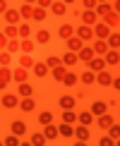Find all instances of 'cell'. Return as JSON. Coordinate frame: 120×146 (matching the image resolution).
<instances>
[{
    "label": "cell",
    "mask_w": 120,
    "mask_h": 146,
    "mask_svg": "<svg viewBox=\"0 0 120 146\" xmlns=\"http://www.w3.org/2000/svg\"><path fill=\"white\" fill-rule=\"evenodd\" d=\"M111 36V27L106 22H96L94 24V38H108Z\"/></svg>",
    "instance_id": "cell-1"
},
{
    "label": "cell",
    "mask_w": 120,
    "mask_h": 146,
    "mask_svg": "<svg viewBox=\"0 0 120 146\" xmlns=\"http://www.w3.org/2000/svg\"><path fill=\"white\" fill-rule=\"evenodd\" d=\"M75 137H77V144H87L89 137H91V132H89L87 125H77L75 127Z\"/></svg>",
    "instance_id": "cell-2"
},
{
    "label": "cell",
    "mask_w": 120,
    "mask_h": 146,
    "mask_svg": "<svg viewBox=\"0 0 120 146\" xmlns=\"http://www.w3.org/2000/svg\"><path fill=\"white\" fill-rule=\"evenodd\" d=\"M77 17H79V19H82V24H87V27H94V24L99 22V15H96L94 10H84L82 15H77Z\"/></svg>",
    "instance_id": "cell-3"
},
{
    "label": "cell",
    "mask_w": 120,
    "mask_h": 146,
    "mask_svg": "<svg viewBox=\"0 0 120 146\" xmlns=\"http://www.w3.org/2000/svg\"><path fill=\"white\" fill-rule=\"evenodd\" d=\"M87 67L91 70V72H101V70H106V58H103V55H99V58L94 55V58L87 62Z\"/></svg>",
    "instance_id": "cell-4"
},
{
    "label": "cell",
    "mask_w": 120,
    "mask_h": 146,
    "mask_svg": "<svg viewBox=\"0 0 120 146\" xmlns=\"http://www.w3.org/2000/svg\"><path fill=\"white\" fill-rule=\"evenodd\" d=\"M0 103H3V108L12 110V108H17V106H19V96H17V94H5Z\"/></svg>",
    "instance_id": "cell-5"
},
{
    "label": "cell",
    "mask_w": 120,
    "mask_h": 146,
    "mask_svg": "<svg viewBox=\"0 0 120 146\" xmlns=\"http://www.w3.org/2000/svg\"><path fill=\"white\" fill-rule=\"evenodd\" d=\"M65 43H67V50H72V53H79V48L84 46V41L79 38V36H70V38H65Z\"/></svg>",
    "instance_id": "cell-6"
},
{
    "label": "cell",
    "mask_w": 120,
    "mask_h": 146,
    "mask_svg": "<svg viewBox=\"0 0 120 146\" xmlns=\"http://www.w3.org/2000/svg\"><path fill=\"white\" fill-rule=\"evenodd\" d=\"M75 34L79 36L82 41H89V38H94V27H87V24H82V27H77V29H75Z\"/></svg>",
    "instance_id": "cell-7"
},
{
    "label": "cell",
    "mask_w": 120,
    "mask_h": 146,
    "mask_svg": "<svg viewBox=\"0 0 120 146\" xmlns=\"http://www.w3.org/2000/svg\"><path fill=\"white\" fill-rule=\"evenodd\" d=\"M58 106L63 108V110H72V108L77 106V98H75V96H60V98H58Z\"/></svg>",
    "instance_id": "cell-8"
},
{
    "label": "cell",
    "mask_w": 120,
    "mask_h": 146,
    "mask_svg": "<svg viewBox=\"0 0 120 146\" xmlns=\"http://www.w3.org/2000/svg\"><path fill=\"white\" fill-rule=\"evenodd\" d=\"M96 82H99L101 86H111L113 84V74L106 72V70H101V72H96Z\"/></svg>",
    "instance_id": "cell-9"
},
{
    "label": "cell",
    "mask_w": 120,
    "mask_h": 146,
    "mask_svg": "<svg viewBox=\"0 0 120 146\" xmlns=\"http://www.w3.org/2000/svg\"><path fill=\"white\" fill-rule=\"evenodd\" d=\"M10 82H12V70L10 67H0V89H7Z\"/></svg>",
    "instance_id": "cell-10"
},
{
    "label": "cell",
    "mask_w": 120,
    "mask_h": 146,
    "mask_svg": "<svg viewBox=\"0 0 120 146\" xmlns=\"http://www.w3.org/2000/svg\"><path fill=\"white\" fill-rule=\"evenodd\" d=\"M101 19H103L106 24H108V27H118V24H120V15H118V12L115 10H111V12H108V15H103V17H101Z\"/></svg>",
    "instance_id": "cell-11"
},
{
    "label": "cell",
    "mask_w": 120,
    "mask_h": 146,
    "mask_svg": "<svg viewBox=\"0 0 120 146\" xmlns=\"http://www.w3.org/2000/svg\"><path fill=\"white\" fill-rule=\"evenodd\" d=\"M91 48H94L96 55H106V53H108V41H106V38H96Z\"/></svg>",
    "instance_id": "cell-12"
},
{
    "label": "cell",
    "mask_w": 120,
    "mask_h": 146,
    "mask_svg": "<svg viewBox=\"0 0 120 146\" xmlns=\"http://www.w3.org/2000/svg\"><path fill=\"white\" fill-rule=\"evenodd\" d=\"M10 129H12V134L22 137V134H27V122H24V120H15V122L10 125Z\"/></svg>",
    "instance_id": "cell-13"
},
{
    "label": "cell",
    "mask_w": 120,
    "mask_h": 146,
    "mask_svg": "<svg viewBox=\"0 0 120 146\" xmlns=\"http://www.w3.org/2000/svg\"><path fill=\"white\" fill-rule=\"evenodd\" d=\"M51 12H53L55 17H63L65 12H67V5H65L63 0H53V5H51Z\"/></svg>",
    "instance_id": "cell-14"
},
{
    "label": "cell",
    "mask_w": 120,
    "mask_h": 146,
    "mask_svg": "<svg viewBox=\"0 0 120 146\" xmlns=\"http://www.w3.org/2000/svg\"><path fill=\"white\" fill-rule=\"evenodd\" d=\"M77 55H79V60H82V62H89V60H91L96 53H94V48H91V46H82Z\"/></svg>",
    "instance_id": "cell-15"
},
{
    "label": "cell",
    "mask_w": 120,
    "mask_h": 146,
    "mask_svg": "<svg viewBox=\"0 0 120 146\" xmlns=\"http://www.w3.org/2000/svg\"><path fill=\"white\" fill-rule=\"evenodd\" d=\"M19 108L24 113H31V110H36V101L31 98V96H24V98L19 101Z\"/></svg>",
    "instance_id": "cell-16"
},
{
    "label": "cell",
    "mask_w": 120,
    "mask_h": 146,
    "mask_svg": "<svg viewBox=\"0 0 120 146\" xmlns=\"http://www.w3.org/2000/svg\"><path fill=\"white\" fill-rule=\"evenodd\" d=\"M106 65H118L120 62V53H118V48H108V53H106Z\"/></svg>",
    "instance_id": "cell-17"
},
{
    "label": "cell",
    "mask_w": 120,
    "mask_h": 146,
    "mask_svg": "<svg viewBox=\"0 0 120 146\" xmlns=\"http://www.w3.org/2000/svg\"><path fill=\"white\" fill-rule=\"evenodd\" d=\"M5 22H7V24H22L19 10H7V12H5Z\"/></svg>",
    "instance_id": "cell-18"
},
{
    "label": "cell",
    "mask_w": 120,
    "mask_h": 146,
    "mask_svg": "<svg viewBox=\"0 0 120 146\" xmlns=\"http://www.w3.org/2000/svg\"><path fill=\"white\" fill-rule=\"evenodd\" d=\"M12 79H15L17 84L27 82V79H29V72H27V67H22V65H19V67H17L15 72H12Z\"/></svg>",
    "instance_id": "cell-19"
},
{
    "label": "cell",
    "mask_w": 120,
    "mask_h": 146,
    "mask_svg": "<svg viewBox=\"0 0 120 146\" xmlns=\"http://www.w3.org/2000/svg\"><path fill=\"white\" fill-rule=\"evenodd\" d=\"M43 134H46L48 141H53V139H58V137H60V129L51 122V125H46V127H43Z\"/></svg>",
    "instance_id": "cell-20"
},
{
    "label": "cell",
    "mask_w": 120,
    "mask_h": 146,
    "mask_svg": "<svg viewBox=\"0 0 120 146\" xmlns=\"http://www.w3.org/2000/svg\"><path fill=\"white\" fill-rule=\"evenodd\" d=\"M77 62H79V55H77V53L67 50V53L63 55V65H65V67H72V65H77Z\"/></svg>",
    "instance_id": "cell-21"
},
{
    "label": "cell",
    "mask_w": 120,
    "mask_h": 146,
    "mask_svg": "<svg viewBox=\"0 0 120 146\" xmlns=\"http://www.w3.org/2000/svg\"><path fill=\"white\" fill-rule=\"evenodd\" d=\"M94 120H96V117H94V113H91V110H84V113L77 115V122H79V125H87V127L91 125Z\"/></svg>",
    "instance_id": "cell-22"
},
{
    "label": "cell",
    "mask_w": 120,
    "mask_h": 146,
    "mask_svg": "<svg viewBox=\"0 0 120 146\" xmlns=\"http://www.w3.org/2000/svg\"><path fill=\"white\" fill-rule=\"evenodd\" d=\"M65 74H67V67H65L63 62H60L58 67H53V70H51V77L55 79V82H63V77H65Z\"/></svg>",
    "instance_id": "cell-23"
},
{
    "label": "cell",
    "mask_w": 120,
    "mask_h": 146,
    "mask_svg": "<svg viewBox=\"0 0 120 146\" xmlns=\"http://www.w3.org/2000/svg\"><path fill=\"white\" fill-rule=\"evenodd\" d=\"M106 110H108V103H103V101H94V103H91V113H94V117L103 115Z\"/></svg>",
    "instance_id": "cell-24"
},
{
    "label": "cell",
    "mask_w": 120,
    "mask_h": 146,
    "mask_svg": "<svg viewBox=\"0 0 120 146\" xmlns=\"http://www.w3.org/2000/svg\"><path fill=\"white\" fill-rule=\"evenodd\" d=\"M34 74L36 77H46V74H51V67H48V65L46 62H34Z\"/></svg>",
    "instance_id": "cell-25"
},
{
    "label": "cell",
    "mask_w": 120,
    "mask_h": 146,
    "mask_svg": "<svg viewBox=\"0 0 120 146\" xmlns=\"http://www.w3.org/2000/svg\"><path fill=\"white\" fill-rule=\"evenodd\" d=\"M17 96H22V98L24 96H34V86L29 82H22L19 86H17Z\"/></svg>",
    "instance_id": "cell-26"
},
{
    "label": "cell",
    "mask_w": 120,
    "mask_h": 146,
    "mask_svg": "<svg viewBox=\"0 0 120 146\" xmlns=\"http://www.w3.org/2000/svg\"><path fill=\"white\" fill-rule=\"evenodd\" d=\"M96 122H99V127H101V129H108V127H111L113 122H115V120H113V115H99V117H96Z\"/></svg>",
    "instance_id": "cell-27"
},
{
    "label": "cell",
    "mask_w": 120,
    "mask_h": 146,
    "mask_svg": "<svg viewBox=\"0 0 120 146\" xmlns=\"http://www.w3.org/2000/svg\"><path fill=\"white\" fill-rule=\"evenodd\" d=\"M58 129H60V137H75V125L70 122H60Z\"/></svg>",
    "instance_id": "cell-28"
},
{
    "label": "cell",
    "mask_w": 120,
    "mask_h": 146,
    "mask_svg": "<svg viewBox=\"0 0 120 146\" xmlns=\"http://www.w3.org/2000/svg\"><path fill=\"white\" fill-rule=\"evenodd\" d=\"M77 82H79V74H75V72H67V74L63 77V84L67 89H72V86H77Z\"/></svg>",
    "instance_id": "cell-29"
},
{
    "label": "cell",
    "mask_w": 120,
    "mask_h": 146,
    "mask_svg": "<svg viewBox=\"0 0 120 146\" xmlns=\"http://www.w3.org/2000/svg\"><path fill=\"white\" fill-rule=\"evenodd\" d=\"M79 82H82V84H87V86H89V84H94V82H96V72L84 70L82 74H79Z\"/></svg>",
    "instance_id": "cell-30"
},
{
    "label": "cell",
    "mask_w": 120,
    "mask_h": 146,
    "mask_svg": "<svg viewBox=\"0 0 120 146\" xmlns=\"http://www.w3.org/2000/svg\"><path fill=\"white\" fill-rule=\"evenodd\" d=\"M58 34H60V38H70V36H75V27L72 24H60Z\"/></svg>",
    "instance_id": "cell-31"
},
{
    "label": "cell",
    "mask_w": 120,
    "mask_h": 146,
    "mask_svg": "<svg viewBox=\"0 0 120 146\" xmlns=\"http://www.w3.org/2000/svg\"><path fill=\"white\" fill-rule=\"evenodd\" d=\"M19 15H22V19H31V17H34V5H29V3H22V7H19Z\"/></svg>",
    "instance_id": "cell-32"
},
{
    "label": "cell",
    "mask_w": 120,
    "mask_h": 146,
    "mask_svg": "<svg viewBox=\"0 0 120 146\" xmlns=\"http://www.w3.org/2000/svg\"><path fill=\"white\" fill-rule=\"evenodd\" d=\"M113 10V5L111 3H99V5H96V7H94V12H96V15H99V19H101V17H103V15H108V12H111Z\"/></svg>",
    "instance_id": "cell-33"
},
{
    "label": "cell",
    "mask_w": 120,
    "mask_h": 146,
    "mask_svg": "<svg viewBox=\"0 0 120 146\" xmlns=\"http://www.w3.org/2000/svg\"><path fill=\"white\" fill-rule=\"evenodd\" d=\"M19 24H7V27H5V36H7V38H19Z\"/></svg>",
    "instance_id": "cell-34"
},
{
    "label": "cell",
    "mask_w": 120,
    "mask_h": 146,
    "mask_svg": "<svg viewBox=\"0 0 120 146\" xmlns=\"http://www.w3.org/2000/svg\"><path fill=\"white\" fill-rule=\"evenodd\" d=\"M48 41H51V34H48L46 29H39V31H36V43H41V46H46Z\"/></svg>",
    "instance_id": "cell-35"
},
{
    "label": "cell",
    "mask_w": 120,
    "mask_h": 146,
    "mask_svg": "<svg viewBox=\"0 0 120 146\" xmlns=\"http://www.w3.org/2000/svg\"><path fill=\"white\" fill-rule=\"evenodd\" d=\"M63 122L77 125V113H75V108H72V110H63Z\"/></svg>",
    "instance_id": "cell-36"
},
{
    "label": "cell",
    "mask_w": 120,
    "mask_h": 146,
    "mask_svg": "<svg viewBox=\"0 0 120 146\" xmlns=\"http://www.w3.org/2000/svg\"><path fill=\"white\" fill-rule=\"evenodd\" d=\"M108 48H120V34L118 31H111V36H108Z\"/></svg>",
    "instance_id": "cell-37"
},
{
    "label": "cell",
    "mask_w": 120,
    "mask_h": 146,
    "mask_svg": "<svg viewBox=\"0 0 120 146\" xmlns=\"http://www.w3.org/2000/svg\"><path fill=\"white\" fill-rule=\"evenodd\" d=\"M108 137H111L113 141H118V139H120V125H115V122H113L111 127H108Z\"/></svg>",
    "instance_id": "cell-38"
},
{
    "label": "cell",
    "mask_w": 120,
    "mask_h": 146,
    "mask_svg": "<svg viewBox=\"0 0 120 146\" xmlns=\"http://www.w3.org/2000/svg\"><path fill=\"white\" fill-rule=\"evenodd\" d=\"M19 50H22V53H31V50H34V41L22 38V41H19Z\"/></svg>",
    "instance_id": "cell-39"
},
{
    "label": "cell",
    "mask_w": 120,
    "mask_h": 146,
    "mask_svg": "<svg viewBox=\"0 0 120 146\" xmlns=\"http://www.w3.org/2000/svg\"><path fill=\"white\" fill-rule=\"evenodd\" d=\"M39 122L43 125V127H46V125H51V122H53V113H51V110H43V113L39 115Z\"/></svg>",
    "instance_id": "cell-40"
},
{
    "label": "cell",
    "mask_w": 120,
    "mask_h": 146,
    "mask_svg": "<svg viewBox=\"0 0 120 146\" xmlns=\"http://www.w3.org/2000/svg\"><path fill=\"white\" fill-rule=\"evenodd\" d=\"M46 15H48V10H46V7H34V17H31V19L41 22V19H46Z\"/></svg>",
    "instance_id": "cell-41"
},
{
    "label": "cell",
    "mask_w": 120,
    "mask_h": 146,
    "mask_svg": "<svg viewBox=\"0 0 120 146\" xmlns=\"http://www.w3.org/2000/svg\"><path fill=\"white\" fill-rule=\"evenodd\" d=\"M46 141H48V139H46L43 132H39V134H34V137H31V144H34V146H43Z\"/></svg>",
    "instance_id": "cell-42"
},
{
    "label": "cell",
    "mask_w": 120,
    "mask_h": 146,
    "mask_svg": "<svg viewBox=\"0 0 120 146\" xmlns=\"http://www.w3.org/2000/svg\"><path fill=\"white\" fill-rule=\"evenodd\" d=\"M10 60H12V53L10 50H0V67H7V65H10Z\"/></svg>",
    "instance_id": "cell-43"
},
{
    "label": "cell",
    "mask_w": 120,
    "mask_h": 146,
    "mask_svg": "<svg viewBox=\"0 0 120 146\" xmlns=\"http://www.w3.org/2000/svg\"><path fill=\"white\" fill-rule=\"evenodd\" d=\"M60 62H63V58H58V55H48V58H46V65H48L51 70H53V67H58Z\"/></svg>",
    "instance_id": "cell-44"
},
{
    "label": "cell",
    "mask_w": 120,
    "mask_h": 146,
    "mask_svg": "<svg viewBox=\"0 0 120 146\" xmlns=\"http://www.w3.org/2000/svg\"><path fill=\"white\" fill-rule=\"evenodd\" d=\"M19 38H29V34H31V27H29V24H19Z\"/></svg>",
    "instance_id": "cell-45"
},
{
    "label": "cell",
    "mask_w": 120,
    "mask_h": 146,
    "mask_svg": "<svg viewBox=\"0 0 120 146\" xmlns=\"http://www.w3.org/2000/svg\"><path fill=\"white\" fill-rule=\"evenodd\" d=\"M19 65H22V67H34V58H29V53H27V55H22L19 58Z\"/></svg>",
    "instance_id": "cell-46"
},
{
    "label": "cell",
    "mask_w": 120,
    "mask_h": 146,
    "mask_svg": "<svg viewBox=\"0 0 120 146\" xmlns=\"http://www.w3.org/2000/svg\"><path fill=\"white\" fill-rule=\"evenodd\" d=\"M7 50H10V53H17V50H19V38H10V41H7Z\"/></svg>",
    "instance_id": "cell-47"
},
{
    "label": "cell",
    "mask_w": 120,
    "mask_h": 146,
    "mask_svg": "<svg viewBox=\"0 0 120 146\" xmlns=\"http://www.w3.org/2000/svg\"><path fill=\"white\" fill-rule=\"evenodd\" d=\"M96 5H99L96 0H82V7H84V10H94Z\"/></svg>",
    "instance_id": "cell-48"
},
{
    "label": "cell",
    "mask_w": 120,
    "mask_h": 146,
    "mask_svg": "<svg viewBox=\"0 0 120 146\" xmlns=\"http://www.w3.org/2000/svg\"><path fill=\"white\" fill-rule=\"evenodd\" d=\"M5 144H7V146H17V144H19V137H17V134H12V137H7V139H5Z\"/></svg>",
    "instance_id": "cell-49"
},
{
    "label": "cell",
    "mask_w": 120,
    "mask_h": 146,
    "mask_svg": "<svg viewBox=\"0 0 120 146\" xmlns=\"http://www.w3.org/2000/svg\"><path fill=\"white\" fill-rule=\"evenodd\" d=\"M7 36H5V31H0V50H3V48H7Z\"/></svg>",
    "instance_id": "cell-50"
},
{
    "label": "cell",
    "mask_w": 120,
    "mask_h": 146,
    "mask_svg": "<svg viewBox=\"0 0 120 146\" xmlns=\"http://www.w3.org/2000/svg\"><path fill=\"white\" fill-rule=\"evenodd\" d=\"M36 3H39V7H46V10H51L53 0H36Z\"/></svg>",
    "instance_id": "cell-51"
},
{
    "label": "cell",
    "mask_w": 120,
    "mask_h": 146,
    "mask_svg": "<svg viewBox=\"0 0 120 146\" xmlns=\"http://www.w3.org/2000/svg\"><path fill=\"white\" fill-rule=\"evenodd\" d=\"M101 146H111V144H115V141H113V139L111 137H103V139H101V141H99Z\"/></svg>",
    "instance_id": "cell-52"
},
{
    "label": "cell",
    "mask_w": 120,
    "mask_h": 146,
    "mask_svg": "<svg viewBox=\"0 0 120 146\" xmlns=\"http://www.w3.org/2000/svg\"><path fill=\"white\" fill-rule=\"evenodd\" d=\"M10 7H7V0H0V15H5Z\"/></svg>",
    "instance_id": "cell-53"
},
{
    "label": "cell",
    "mask_w": 120,
    "mask_h": 146,
    "mask_svg": "<svg viewBox=\"0 0 120 146\" xmlns=\"http://www.w3.org/2000/svg\"><path fill=\"white\" fill-rule=\"evenodd\" d=\"M115 91H120V77H113V84H111Z\"/></svg>",
    "instance_id": "cell-54"
},
{
    "label": "cell",
    "mask_w": 120,
    "mask_h": 146,
    "mask_svg": "<svg viewBox=\"0 0 120 146\" xmlns=\"http://www.w3.org/2000/svg\"><path fill=\"white\" fill-rule=\"evenodd\" d=\"M113 10H115L118 15H120V0H115V3H113Z\"/></svg>",
    "instance_id": "cell-55"
},
{
    "label": "cell",
    "mask_w": 120,
    "mask_h": 146,
    "mask_svg": "<svg viewBox=\"0 0 120 146\" xmlns=\"http://www.w3.org/2000/svg\"><path fill=\"white\" fill-rule=\"evenodd\" d=\"M63 3H65V5H72V3H77V0H63Z\"/></svg>",
    "instance_id": "cell-56"
},
{
    "label": "cell",
    "mask_w": 120,
    "mask_h": 146,
    "mask_svg": "<svg viewBox=\"0 0 120 146\" xmlns=\"http://www.w3.org/2000/svg\"><path fill=\"white\" fill-rule=\"evenodd\" d=\"M22 3H29V5H34V3H36V0H22Z\"/></svg>",
    "instance_id": "cell-57"
},
{
    "label": "cell",
    "mask_w": 120,
    "mask_h": 146,
    "mask_svg": "<svg viewBox=\"0 0 120 146\" xmlns=\"http://www.w3.org/2000/svg\"><path fill=\"white\" fill-rule=\"evenodd\" d=\"M96 3H108V0H96Z\"/></svg>",
    "instance_id": "cell-58"
}]
</instances>
